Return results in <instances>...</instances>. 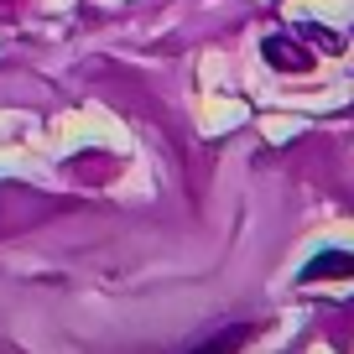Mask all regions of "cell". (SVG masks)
<instances>
[{
    "label": "cell",
    "mask_w": 354,
    "mask_h": 354,
    "mask_svg": "<svg viewBox=\"0 0 354 354\" xmlns=\"http://www.w3.org/2000/svg\"><path fill=\"white\" fill-rule=\"evenodd\" d=\"M245 333H250V328H224L214 344H203V349H193V354H234L245 344Z\"/></svg>",
    "instance_id": "obj_3"
},
{
    "label": "cell",
    "mask_w": 354,
    "mask_h": 354,
    "mask_svg": "<svg viewBox=\"0 0 354 354\" xmlns=\"http://www.w3.org/2000/svg\"><path fill=\"white\" fill-rule=\"evenodd\" d=\"M266 57H271L277 68H287V73H308V63H313L292 37H271V42H266Z\"/></svg>",
    "instance_id": "obj_2"
},
{
    "label": "cell",
    "mask_w": 354,
    "mask_h": 354,
    "mask_svg": "<svg viewBox=\"0 0 354 354\" xmlns=\"http://www.w3.org/2000/svg\"><path fill=\"white\" fill-rule=\"evenodd\" d=\"M339 281V277H354V255H344V250H323V255H313L308 266H302V281Z\"/></svg>",
    "instance_id": "obj_1"
}]
</instances>
